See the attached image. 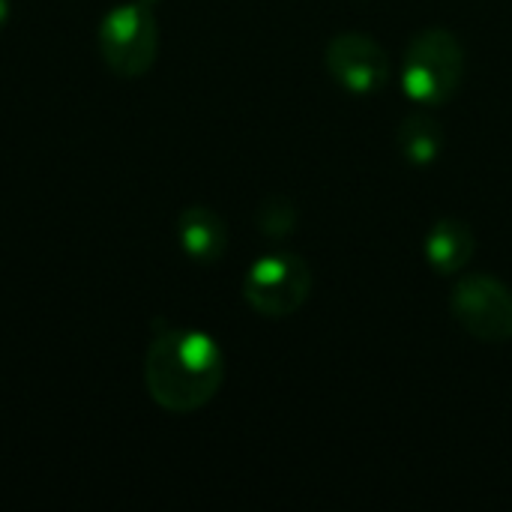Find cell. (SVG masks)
<instances>
[{
    "label": "cell",
    "mask_w": 512,
    "mask_h": 512,
    "mask_svg": "<svg viewBox=\"0 0 512 512\" xmlns=\"http://www.w3.org/2000/svg\"><path fill=\"white\" fill-rule=\"evenodd\" d=\"M225 381V357L213 336L201 330L156 324L144 357V384L150 399L171 414L204 408Z\"/></svg>",
    "instance_id": "obj_1"
},
{
    "label": "cell",
    "mask_w": 512,
    "mask_h": 512,
    "mask_svg": "<svg viewBox=\"0 0 512 512\" xmlns=\"http://www.w3.org/2000/svg\"><path fill=\"white\" fill-rule=\"evenodd\" d=\"M465 75V48L447 27L417 33L402 60V87L417 105H447Z\"/></svg>",
    "instance_id": "obj_2"
},
{
    "label": "cell",
    "mask_w": 512,
    "mask_h": 512,
    "mask_svg": "<svg viewBox=\"0 0 512 512\" xmlns=\"http://www.w3.org/2000/svg\"><path fill=\"white\" fill-rule=\"evenodd\" d=\"M99 51L105 66L120 78L150 72L159 54V24L153 9L138 0L114 6L99 24Z\"/></svg>",
    "instance_id": "obj_3"
},
{
    "label": "cell",
    "mask_w": 512,
    "mask_h": 512,
    "mask_svg": "<svg viewBox=\"0 0 512 512\" xmlns=\"http://www.w3.org/2000/svg\"><path fill=\"white\" fill-rule=\"evenodd\" d=\"M312 294V267L297 252L261 255L243 279L246 303L264 318H288L306 306Z\"/></svg>",
    "instance_id": "obj_4"
},
{
    "label": "cell",
    "mask_w": 512,
    "mask_h": 512,
    "mask_svg": "<svg viewBox=\"0 0 512 512\" xmlns=\"http://www.w3.org/2000/svg\"><path fill=\"white\" fill-rule=\"evenodd\" d=\"M450 312L459 327L480 342H510L512 339V291L489 273L465 276L450 297Z\"/></svg>",
    "instance_id": "obj_5"
},
{
    "label": "cell",
    "mask_w": 512,
    "mask_h": 512,
    "mask_svg": "<svg viewBox=\"0 0 512 512\" xmlns=\"http://www.w3.org/2000/svg\"><path fill=\"white\" fill-rule=\"evenodd\" d=\"M327 69L339 87L357 96H369L387 87L390 81V57L387 51L366 33L348 30L330 39L327 45Z\"/></svg>",
    "instance_id": "obj_6"
},
{
    "label": "cell",
    "mask_w": 512,
    "mask_h": 512,
    "mask_svg": "<svg viewBox=\"0 0 512 512\" xmlns=\"http://www.w3.org/2000/svg\"><path fill=\"white\" fill-rule=\"evenodd\" d=\"M177 243L192 261L213 264L228 249L225 219L219 213H213L210 207L192 204V207L180 210V216H177Z\"/></svg>",
    "instance_id": "obj_7"
},
{
    "label": "cell",
    "mask_w": 512,
    "mask_h": 512,
    "mask_svg": "<svg viewBox=\"0 0 512 512\" xmlns=\"http://www.w3.org/2000/svg\"><path fill=\"white\" fill-rule=\"evenodd\" d=\"M474 249V231L462 219H438L426 234V261L441 276L465 270L474 258Z\"/></svg>",
    "instance_id": "obj_8"
},
{
    "label": "cell",
    "mask_w": 512,
    "mask_h": 512,
    "mask_svg": "<svg viewBox=\"0 0 512 512\" xmlns=\"http://www.w3.org/2000/svg\"><path fill=\"white\" fill-rule=\"evenodd\" d=\"M399 153L408 165H432L444 150V129L429 114H408L396 132Z\"/></svg>",
    "instance_id": "obj_9"
},
{
    "label": "cell",
    "mask_w": 512,
    "mask_h": 512,
    "mask_svg": "<svg viewBox=\"0 0 512 512\" xmlns=\"http://www.w3.org/2000/svg\"><path fill=\"white\" fill-rule=\"evenodd\" d=\"M297 219H300V213H297V207L288 201V198H267L261 207H258V213H255V222H258V231L264 234V237H273V240H279V237H288L294 228H297Z\"/></svg>",
    "instance_id": "obj_10"
},
{
    "label": "cell",
    "mask_w": 512,
    "mask_h": 512,
    "mask_svg": "<svg viewBox=\"0 0 512 512\" xmlns=\"http://www.w3.org/2000/svg\"><path fill=\"white\" fill-rule=\"evenodd\" d=\"M9 9H12V3H9V0H0V30H3L6 21H9Z\"/></svg>",
    "instance_id": "obj_11"
},
{
    "label": "cell",
    "mask_w": 512,
    "mask_h": 512,
    "mask_svg": "<svg viewBox=\"0 0 512 512\" xmlns=\"http://www.w3.org/2000/svg\"><path fill=\"white\" fill-rule=\"evenodd\" d=\"M138 3H144V6H150V9H153V6H156L159 0H138Z\"/></svg>",
    "instance_id": "obj_12"
}]
</instances>
